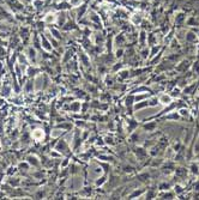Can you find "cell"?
<instances>
[{"label":"cell","instance_id":"obj_1","mask_svg":"<svg viewBox=\"0 0 199 200\" xmlns=\"http://www.w3.org/2000/svg\"><path fill=\"white\" fill-rule=\"evenodd\" d=\"M133 106H135V95L131 93L128 95L126 98H125V107L127 109H130V114L132 115L135 111H133Z\"/></svg>","mask_w":199,"mask_h":200},{"label":"cell","instance_id":"obj_2","mask_svg":"<svg viewBox=\"0 0 199 200\" xmlns=\"http://www.w3.org/2000/svg\"><path fill=\"white\" fill-rule=\"evenodd\" d=\"M158 102L163 106H168L173 102V97L170 96V93H161L158 96Z\"/></svg>","mask_w":199,"mask_h":200},{"label":"cell","instance_id":"obj_3","mask_svg":"<svg viewBox=\"0 0 199 200\" xmlns=\"http://www.w3.org/2000/svg\"><path fill=\"white\" fill-rule=\"evenodd\" d=\"M185 40H186V42H187V43H197V42H198V36H197V34H196V33H193V31H188V33L186 34Z\"/></svg>","mask_w":199,"mask_h":200},{"label":"cell","instance_id":"obj_4","mask_svg":"<svg viewBox=\"0 0 199 200\" xmlns=\"http://www.w3.org/2000/svg\"><path fill=\"white\" fill-rule=\"evenodd\" d=\"M143 128L146 132H154L155 129L157 128V122L156 121H148V124H143Z\"/></svg>","mask_w":199,"mask_h":200},{"label":"cell","instance_id":"obj_5","mask_svg":"<svg viewBox=\"0 0 199 200\" xmlns=\"http://www.w3.org/2000/svg\"><path fill=\"white\" fill-rule=\"evenodd\" d=\"M108 182V174L106 173L103 176H101V177H97L96 179V181H95V186L96 187H102L104 183H107Z\"/></svg>","mask_w":199,"mask_h":200},{"label":"cell","instance_id":"obj_6","mask_svg":"<svg viewBox=\"0 0 199 200\" xmlns=\"http://www.w3.org/2000/svg\"><path fill=\"white\" fill-rule=\"evenodd\" d=\"M125 42H126V36L124 34H119L118 36L114 37V43L118 45L119 47H122L125 45Z\"/></svg>","mask_w":199,"mask_h":200},{"label":"cell","instance_id":"obj_7","mask_svg":"<svg viewBox=\"0 0 199 200\" xmlns=\"http://www.w3.org/2000/svg\"><path fill=\"white\" fill-rule=\"evenodd\" d=\"M127 124H128V133H132V132L139 126V122L136 121L135 119H128Z\"/></svg>","mask_w":199,"mask_h":200},{"label":"cell","instance_id":"obj_8","mask_svg":"<svg viewBox=\"0 0 199 200\" xmlns=\"http://www.w3.org/2000/svg\"><path fill=\"white\" fill-rule=\"evenodd\" d=\"M136 155H137V158H139V161H143L142 158H145L148 156V151L145 150L144 147H137Z\"/></svg>","mask_w":199,"mask_h":200},{"label":"cell","instance_id":"obj_9","mask_svg":"<svg viewBox=\"0 0 199 200\" xmlns=\"http://www.w3.org/2000/svg\"><path fill=\"white\" fill-rule=\"evenodd\" d=\"M33 138L35 139V140H37V141H40V140H42L43 139V136H45V133H43V131L42 129H35V131H33Z\"/></svg>","mask_w":199,"mask_h":200},{"label":"cell","instance_id":"obj_10","mask_svg":"<svg viewBox=\"0 0 199 200\" xmlns=\"http://www.w3.org/2000/svg\"><path fill=\"white\" fill-rule=\"evenodd\" d=\"M175 193L173 192H164V193H160L158 194V199H175Z\"/></svg>","mask_w":199,"mask_h":200},{"label":"cell","instance_id":"obj_11","mask_svg":"<svg viewBox=\"0 0 199 200\" xmlns=\"http://www.w3.org/2000/svg\"><path fill=\"white\" fill-rule=\"evenodd\" d=\"M55 20H56V15L55 13H47L46 15L45 19H43V22L45 23H47V24H51V23H54Z\"/></svg>","mask_w":199,"mask_h":200},{"label":"cell","instance_id":"obj_12","mask_svg":"<svg viewBox=\"0 0 199 200\" xmlns=\"http://www.w3.org/2000/svg\"><path fill=\"white\" fill-rule=\"evenodd\" d=\"M79 59L82 60V63H83V65L84 66H90V59H89V55L85 54V53H79Z\"/></svg>","mask_w":199,"mask_h":200},{"label":"cell","instance_id":"obj_13","mask_svg":"<svg viewBox=\"0 0 199 200\" xmlns=\"http://www.w3.org/2000/svg\"><path fill=\"white\" fill-rule=\"evenodd\" d=\"M145 192H146V189H144V188H142V189H139V191H138V189H135L133 193H131V194L128 195V199H133V198H137V197H138V198H140V197H142V194L145 193Z\"/></svg>","mask_w":199,"mask_h":200},{"label":"cell","instance_id":"obj_14","mask_svg":"<svg viewBox=\"0 0 199 200\" xmlns=\"http://www.w3.org/2000/svg\"><path fill=\"white\" fill-rule=\"evenodd\" d=\"M151 47H153V48H151V50L149 52V54L150 55H149V58H148L149 60H151L154 56H156V54L158 53V50L161 49V46H151Z\"/></svg>","mask_w":199,"mask_h":200},{"label":"cell","instance_id":"obj_15","mask_svg":"<svg viewBox=\"0 0 199 200\" xmlns=\"http://www.w3.org/2000/svg\"><path fill=\"white\" fill-rule=\"evenodd\" d=\"M181 65H179L178 67H176V70L178 71H180V72H184V71H186L188 67L191 66V64H190V61H186V60H184L182 63H180Z\"/></svg>","mask_w":199,"mask_h":200},{"label":"cell","instance_id":"obj_16","mask_svg":"<svg viewBox=\"0 0 199 200\" xmlns=\"http://www.w3.org/2000/svg\"><path fill=\"white\" fill-rule=\"evenodd\" d=\"M146 41H148V35H146L145 30H142V31H140V36H139V43H140L142 47H144L145 43H146Z\"/></svg>","mask_w":199,"mask_h":200},{"label":"cell","instance_id":"obj_17","mask_svg":"<svg viewBox=\"0 0 199 200\" xmlns=\"http://www.w3.org/2000/svg\"><path fill=\"white\" fill-rule=\"evenodd\" d=\"M41 40H42V47L45 48L46 50L51 52V50H52V46L49 45V41H48L43 35H41Z\"/></svg>","mask_w":199,"mask_h":200},{"label":"cell","instance_id":"obj_18","mask_svg":"<svg viewBox=\"0 0 199 200\" xmlns=\"http://www.w3.org/2000/svg\"><path fill=\"white\" fill-rule=\"evenodd\" d=\"M175 175L178 177H185L187 175V170L185 168H175Z\"/></svg>","mask_w":199,"mask_h":200},{"label":"cell","instance_id":"obj_19","mask_svg":"<svg viewBox=\"0 0 199 200\" xmlns=\"http://www.w3.org/2000/svg\"><path fill=\"white\" fill-rule=\"evenodd\" d=\"M156 193H155L154 189H148L146 193H145V197H140V198H144V199H154L156 198Z\"/></svg>","mask_w":199,"mask_h":200},{"label":"cell","instance_id":"obj_20","mask_svg":"<svg viewBox=\"0 0 199 200\" xmlns=\"http://www.w3.org/2000/svg\"><path fill=\"white\" fill-rule=\"evenodd\" d=\"M190 170L191 173L193 174V175H199V164L198 163H192L190 167Z\"/></svg>","mask_w":199,"mask_h":200},{"label":"cell","instance_id":"obj_21","mask_svg":"<svg viewBox=\"0 0 199 200\" xmlns=\"http://www.w3.org/2000/svg\"><path fill=\"white\" fill-rule=\"evenodd\" d=\"M35 58H36V52H35V49L29 48V50H28V59H29L30 61H34V63H35Z\"/></svg>","mask_w":199,"mask_h":200},{"label":"cell","instance_id":"obj_22","mask_svg":"<svg viewBox=\"0 0 199 200\" xmlns=\"http://www.w3.org/2000/svg\"><path fill=\"white\" fill-rule=\"evenodd\" d=\"M170 187H172V183H169V182H162V183H160L158 189L160 191H169Z\"/></svg>","mask_w":199,"mask_h":200},{"label":"cell","instance_id":"obj_23","mask_svg":"<svg viewBox=\"0 0 199 200\" xmlns=\"http://www.w3.org/2000/svg\"><path fill=\"white\" fill-rule=\"evenodd\" d=\"M125 54V50H124V48L122 47H119L118 49L115 50V55H114V58L115 59H121L122 56Z\"/></svg>","mask_w":199,"mask_h":200},{"label":"cell","instance_id":"obj_24","mask_svg":"<svg viewBox=\"0 0 199 200\" xmlns=\"http://www.w3.org/2000/svg\"><path fill=\"white\" fill-rule=\"evenodd\" d=\"M118 76L121 78V79H126L130 77V71L128 70H121V71H119L118 72Z\"/></svg>","mask_w":199,"mask_h":200},{"label":"cell","instance_id":"obj_25","mask_svg":"<svg viewBox=\"0 0 199 200\" xmlns=\"http://www.w3.org/2000/svg\"><path fill=\"white\" fill-rule=\"evenodd\" d=\"M179 114H180L181 119H182V118H188V116H190V110L181 107L180 109H179Z\"/></svg>","mask_w":199,"mask_h":200},{"label":"cell","instance_id":"obj_26","mask_svg":"<svg viewBox=\"0 0 199 200\" xmlns=\"http://www.w3.org/2000/svg\"><path fill=\"white\" fill-rule=\"evenodd\" d=\"M90 13H91V16H90L91 20H92V22H96L97 24H100V25H101V19H100V16H97V15H96L94 11H91Z\"/></svg>","mask_w":199,"mask_h":200},{"label":"cell","instance_id":"obj_27","mask_svg":"<svg viewBox=\"0 0 199 200\" xmlns=\"http://www.w3.org/2000/svg\"><path fill=\"white\" fill-rule=\"evenodd\" d=\"M83 0H69V4L71 5V7H78L81 6Z\"/></svg>","mask_w":199,"mask_h":200},{"label":"cell","instance_id":"obj_28","mask_svg":"<svg viewBox=\"0 0 199 200\" xmlns=\"http://www.w3.org/2000/svg\"><path fill=\"white\" fill-rule=\"evenodd\" d=\"M37 158L36 157H34V156H28L27 157V161L29 162V163H31V164H34L35 167H37L38 165V161H36Z\"/></svg>","mask_w":199,"mask_h":200},{"label":"cell","instance_id":"obj_29","mask_svg":"<svg viewBox=\"0 0 199 200\" xmlns=\"http://www.w3.org/2000/svg\"><path fill=\"white\" fill-rule=\"evenodd\" d=\"M88 10V5L86 4H84V5H82V9L78 10V17H83V15L85 13V11Z\"/></svg>","mask_w":199,"mask_h":200},{"label":"cell","instance_id":"obj_30","mask_svg":"<svg viewBox=\"0 0 199 200\" xmlns=\"http://www.w3.org/2000/svg\"><path fill=\"white\" fill-rule=\"evenodd\" d=\"M170 96H172L173 98H174V97H179V96H180V89H179V88H174L172 91V93H170Z\"/></svg>","mask_w":199,"mask_h":200},{"label":"cell","instance_id":"obj_31","mask_svg":"<svg viewBox=\"0 0 199 200\" xmlns=\"http://www.w3.org/2000/svg\"><path fill=\"white\" fill-rule=\"evenodd\" d=\"M174 188H175V194H176V195H181V193L185 191L180 185H175V187H174Z\"/></svg>","mask_w":199,"mask_h":200},{"label":"cell","instance_id":"obj_32","mask_svg":"<svg viewBox=\"0 0 199 200\" xmlns=\"http://www.w3.org/2000/svg\"><path fill=\"white\" fill-rule=\"evenodd\" d=\"M130 139L133 141V143H136L138 141V139H139V134H138V132H135V133H131V136H130Z\"/></svg>","mask_w":199,"mask_h":200},{"label":"cell","instance_id":"obj_33","mask_svg":"<svg viewBox=\"0 0 199 200\" xmlns=\"http://www.w3.org/2000/svg\"><path fill=\"white\" fill-rule=\"evenodd\" d=\"M184 20H185V15H184V13H179V15L176 16V23H178V24H181Z\"/></svg>","mask_w":199,"mask_h":200},{"label":"cell","instance_id":"obj_34","mask_svg":"<svg viewBox=\"0 0 199 200\" xmlns=\"http://www.w3.org/2000/svg\"><path fill=\"white\" fill-rule=\"evenodd\" d=\"M149 52H150V50H149L148 48H144V50L142 52V58H143L144 60H146V59L149 58Z\"/></svg>","mask_w":199,"mask_h":200},{"label":"cell","instance_id":"obj_35","mask_svg":"<svg viewBox=\"0 0 199 200\" xmlns=\"http://www.w3.org/2000/svg\"><path fill=\"white\" fill-rule=\"evenodd\" d=\"M121 68H122V64H121V63H118V64H115L114 66H113V72H115L117 70L120 71Z\"/></svg>","mask_w":199,"mask_h":200},{"label":"cell","instance_id":"obj_36","mask_svg":"<svg viewBox=\"0 0 199 200\" xmlns=\"http://www.w3.org/2000/svg\"><path fill=\"white\" fill-rule=\"evenodd\" d=\"M124 172L125 173H132V172H135V169L132 167H130V165H125L124 167Z\"/></svg>","mask_w":199,"mask_h":200},{"label":"cell","instance_id":"obj_37","mask_svg":"<svg viewBox=\"0 0 199 200\" xmlns=\"http://www.w3.org/2000/svg\"><path fill=\"white\" fill-rule=\"evenodd\" d=\"M51 33L54 35V37H56V38H60V36H59V33H58L55 29H51Z\"/></svg>","mask_w":199,"mask_h":200},{"label":"cell","instance_id":"obj_38","mask_svg":"<svg viewBox=\"0 0 199 200\" xmlns=\"http://www.w3.org/2000/svg\"><path fill=\"white\" fill-rule=\"evenodd\" d=\"M0 147H1V143H0Z\"/></svg>","mask_w":199,"mask_h":200}]
</instances>
